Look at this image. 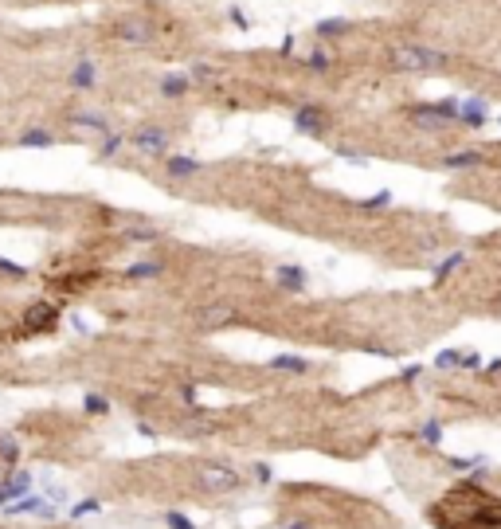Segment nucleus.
I'll return each mask as SVG.
<instances>
[{
    "label": "nucleus",
    "mask_w": 501,
    "mask_h": 529,
    "mask_svg": "<svg viewBox=\"0 0 501 529\" xmlns=\"http://www.w3.org/2000/svg\"><path fill=\"white\" fill-rule=\"evenodd\" d=\"M462 263H466V251H450V255H447V259H443V263L435 267V283L443 286V283H447V279H450V274H455V271H458V267H462Z\"/></svg>",
    "instance_id": "obj_14"
},
{
    "label": "nucleus",
    "mask_w": 501,
    "mask_h": 529,
    "mask_svg": "<svg viewBox=\"0 0 501 529\" xmlns=\"http://www.w3.org/2000/svg\"><path fill=\"white\" fill-rule=\"evenodd\" d=\"M157 274H161V263H134L126 279H157Z\"/></svg>",
    "instance_id": "obj_22"
},
{
    "label": "nucleus",
    "mask_w": 501,
    "mask_h": 529,
    "mask_svg": "<svg viewBox=\"0 0 501 529\" xmlns=\"http://www.w3.org/2000/svg\"><path fill=\"white\" fill-rule=\"evenodd\" d=\"M313 32H318V36H321V39H333V36H345V32H349V20H337V16H333V20H321V24H318V27H313Z\"/></svg>",
    "instance_id": "obj_17"
},
{
    "label": "nucleus",
    "mask_w": 501,
    "mask_h": 529,
    "mask_svg": "<svg viewBox=\"0 0 501 529\" xmlns=\"http://www.w3.org/2000/svg\"><path fill=\"white\" fill-rule=\"evenodd\" d=\"M271 369H278V373H294V376H301V373H310V361H306V357L278 353V357H271Z\"/></svg>",
    "instance_id": "obj_10"
},
{
    "label": "nucleus",
    "mask_w": 501,
    "mask_h": 529,
    "mask_svg": "<svg viewBox=\"0 0 501 529\" xmlns=\"http://www.w3.org/2000/svg\"><path fill=\"white\" fill-rule=\"evenodd\" d=\"M384 204H392V192H376V196H368L365 208H384Z\"/></svg>",
    "instance_id": "obj_28"
},
{
    "label": "nucleus",
    "mask_w": 501,
    "mask_h": 529,
    "mask_svg": "<svg viewBox=\"0 0 501 529\" xmlns=\"http://www.w3.org/2000/svg\"><path fill=\"white\" fill-rule=\"evenodd\" d=\"M419 435H423V443L438 447V443H443V423H438V420H427V423L419 428Z\"/></svg>",
    "instance_id": "obj_21"
},
{
    "label": "nucleus",
    "mask_w": 501,
    "mask_h": 529,
    "mask_svg": "<svg viewBox=\"0 0 501 529\" xmlns=\"http://www.w3.org/2000/svg\"><path fill=\"white\" fill-rule=\"evenodd\" d=\"M462 357L466 353H458V349H443V353L435 357V365L438 369H462Z\"/></svg>",
    "instance_id": "obj_23"
},
{
    "label": "nucleus",
    "mask_w": 501,
    "mask_h": 529,
    "mask_svg": "<svg viewBox=\"0 0 501 529\" xmlns=\"http://www.w3.org/2000/svg\"><path fill=\"white\" fill-rule=\"evenodd\" d=\"M447 63V55L435 47H419V44H400L392 47V67L396 71H435Z\"/></svg>",
    "instance_id": "obj_1"
},
{
    "label": "nucleus",
    "mask_w": 501,
    "mask_h": 529,
    "mask_svg": "<svg viewBox=\"0 0 501 529\" xmlns=\"http://www.w3.org/2000/svg\"><path fill=\"white\" fill-rule=\"evenodd\" d=\"M8 514H44V518H51L55 506H47L44 498H20L16 506H8Z\"/></svg>",
    "instance_id": "obj_15"
},
{
    "label": "nucleus",
    "mask_w": 501,
    "mask_h": 529,
    "mask_svg": "<svg viewBox=\"0 0 501 529\" xmlns=\"http://www.w3.org/2000/svg\"><path fill=\"white\" fill-rule=\"evenodd\" d=\"M458 106H462V102L443 98V102H431V106H415L408 118L415 122L419 129H450L458 122Z\"/></svg>",
    "instance_id": "obj_2"
},
{
    "label": "nucleus",
    "mask_w": 501,
    "mask_h": 529,
    "mask_svg": "<svg viewBox=\"0 0 501 529\" xmlns=\"http://www.w3.org/2000/svg\"><path fill=\"white\" fill-rule=\"evenodd\" d=\"M208 431H216V420H208V416H192V420H184V435H208Z\"/></svg>",
    "instance_id": "obj_19"
},
{
    "label": "nucleus",
    "mask_w": 501,
    "mask_h": 529,
    "mask_svg": "<svg viewBox=\"0 0 501 529\" xmlns=\"http://www.w3.org/2000/svg\"><path fill=\"white\" fill-rule=\"evenodd\" d=\"M188 75H164L161 79V94L164 98H184V94H188Z\"/></svg>",
    "instance_id": "obj_13"
},
{
    "label": "nucleus",
    "mask_w": 501,
    "mask_h": 529,
    "mask_svg": "<svg viewBox=\"0 0 501 529\" xmlns=\"http://www.w3.org/2000/svg\"><path fill=\"white\" fill-rule=\"evenodd\" d=\"M294 126L301 129V134H313V137H321L329 129V114L321 106H301L298 114H294Z\"/></svg>",
    "instance_id": "obj_6"
},
{
    "label": "nucleus",
    "mask_w": 501,
    "mask_h": 529,
    "mask_svg": "<svg viewBox=\"0 0 501 529\" xmlns=\"http://www.w3.org/2000/svg\"><path fill=\"white\" fill-rule=\"evenodd\" d=\"M228 318H231V306H208V310H204V318H200V326L212 329V326H223Z\"/></svg>",
    "instance_id": "obj_18"
},
{
    "label": "nucleus",
    "mask_w": 501,
    "mask_h": 529,
    "mask_svg": "<svg viewBox=\"0 0 501 529\" xmlns=\"http://www.w3.org/2000/svg\"><path fill=\"white\" fill-rule=\"evenodd\" d=\"M134 149L141 157H169V129L161 126H141L134 134Z\"/></svg>",
    "instance_id": "obj_5"
},
{
    "label": "nucleus",
    "mask_w": 501,
    "mask_h": 529,
    "mask_svg": "<svg viewBox=\"0 0 501 529\" xmlns=\"http://www.w3.org/2000/svg\"><path fill=\"white\" fill-rule=\"evenodd\" d=\"M114 36H118L122 44L145 47V44H153L157 39V24H149V20H141V16H126V20L114 24Z\"/></svg>",
    "instance_id": "obj_4"
},
{
    "label": "nucleus",
    "mask_w": 501,
    "mask_h": 529,
    "mask_svg": "<svg viewBox=\"0 0 501 529\" xmlns=\"http://www.w3.org/2000/svg\"><path fill=\"white\" fill-rule=\"evenodd\" d=\"M486 118H490V106H486V98H466L462 106H458V122L470 129H482Z\"/></svg>",
    "instance_id": "obj_7"
},
{
    "label": "nucleus",
    "mask_w": 501,
    "mask_h": 529,
    "mask_svg": "<svg viewBox=\"0 0 501 529\" xmlns=\"http://www.w3.org/2000/svg\"><path fill=\"white\" fill-rule=\"evenodd\" d=\"M129 239H157V231H149V228H134V231H129Z\"/></svg>",
    "instance_id": "obj_30"
},
{
    "label": "nucleus",
    "mask_w": 501,
    "mask_h": 529,
    "mask_svg": "<svg viewBox=\"0 0 501 529\" xmlns=\"http://www.w3.org/2000/svg\"><path fill=\"white\" fill-rule=\"evenodd\" d=\"M282 529H310L306 521H290V525H282Z\"/></svg>",
    "instance_id": "obj_33"
},
{
    "label": "nucleus",
    "mask_w": 501,
    "mask_h": 529,
    "mask_svg": "<svg viewBox=\"0 0 501 529\" xmlns=\"http://www.w3.org/2000/svg\"><path fill=\"white\" fill-rule=\"evenodd\" d=\"M482 161H486V153H478V149H462V153L443 157V165H447V169H478Z\"/></svg>",
    "instance_id": "obj_12"
},
{
    "label": "nucleus",
    "mask_w": 501,
    "mask_h": 529,
    "mask_svg": "<svg viewBox=\"0 0 501 529\" xmlns=\"http://www.w3.org/2000/svg\"><path fill=\"white\" fill-rule=\"evenodd\" d=\"M91 510H98V498H82L71 514H74V518H82V514H91Z\"/></svg>",
    "instance_id": "obj_29"
},
{
    "label": "nucleus",
    "mask_w": 501,
    "mask_h": 529,
    "mask_svg": "<svg viewBox=\"0 0 501 529\" xmlns=\"http://www.w3.org/2000/svg\"><path fill=\"white\" fill-rule=\"evenodd\" d=\"M274 279H278V286H282V291H306V271H301V267H278V271H274Z\"/></svg>",
    "instance_id": "obj_9"
},
{
    "label": "nucleus",
    "mask_w": 501,
    "mask_h": 529,
    "mask_svg": "<svg viewBox=\"0 0 501 529\" xmlns=\"http://www.w3.org/2000/svg\"><path fill=\"white\" fill-rule=\"evenodd\" d=\"M122 141H126V137L110 129V134H106V141H102V157H114V153H118V146H122Z\"/></svg>",
    "instance_id": "obj_26"
},
{
    "label": "nucleus",
    "mask_w": 501,
    "mask_h": 529,
    "mask_svg": "<svg viewBox=\"0 0 501 529\" xmlns=\"http://www.w3.org/2000/svg\"><path fill=\"white\" fill-rule=\"evenodd\" d=\"M20 146H32V149H47V146H55V137L47 134V129H24V134H20Z\"/></svg>",
    "instance_id": "obj_16"
},
{
    "label": "nucleus",
    "mask_w": 501,
    "mask_h": 529,
    "mask_svg": "<svg viewBox=\"0 0 501 529\" xmlns=\"http://www.w3.org/2000/svg\"><path fill=\"white\" fill-rule=\"evenodd\" d=\"M0 271H8V274H24L16 263H8V259H0Z\"/></svg>",
    "instance_id": "obj_32"
},
{
    "label": "nucleus",
    "mask_w": 501,
    "mask_h": 529,
    "mask_svg": "<svg viewBox=\"0 0 501 529\" xmlns=\"http://www.w3.org/2000/svg\"><path fill=\"white\" fill-rule=\"evenodd\" d=\"M74 122H79V126H86V129H94V134H102V137L110 134L106 118H98V114H74Z\"/></svg>",
    "instance_id": "obj_20"
},
{
    "label": "nucleus",
    "mask_w": 501,
    "mask_h": 529,
    "mask_svg": "<svg viewBox=\"0 0 501 529\" xmlns=\"http://www.w3.org/2000/svg\"><path fill=\"white\" fill-rule=\"evenodd\" d=\"M164 169H169L173 181H184V177H196L204 165L196 161V157H164Z\"/></svg>",
    "instance_id": "obj_8"
},
{
    "label": "nucleus",
    "mask_w": 501,
    "mask_h": 529,
    "mask_svg": "<svg viewBox=\"0 0 501 529\" xmlns=\"http://www.w3.org/2000/svg\"><path fill=\"white\" fill-rule=\"evenodd\" d=\"M82 404H86V412H94V416H106V412H110V404H106V396H86V400H82Z\"/></svg>",
    "instance_id": "obj_24"
},
{
    "label": "nucleus",
    "mask_w": 501,
    "mask_h": 529,
    "mask_svg": "<svg viewBox=\"0 0 501 529\" xmlns=\"http://www.w3.org/2000/svg\"><path fill=\"white\" fill-rule=\"evenodd\" d=\"M196 483H200V490L208 494H231L239 490V471H231L228 463H200V471H196Z\"/></svg>",
    "instance_id": "obj_3"
},
{
    "label": "nucleus",
    "mask_w": 501,
    "mask_h": 529,
    "mask_svg": "<svg viewBox=\"0 0 501 529\" xmlns=\"http://www.w3.org/2000/svg\"><path fill=\"white\" fill-rule=\"evenodd\" d=\"M94 79H98L94 63H91V59H79V63H74V71H71V87H79V91H91Z\"/></svg>",
    "instance_id": "obj_11"
},
{
    "label": "nucleus",
    "mask_w": 501,
    "mask_h": 529,
    "mask_svg": "<svg viewBox=\"0 0 501 529\" xmlns=\"http://www.w3.org/2000/svg\"><path fill=\"white\" fill-rule=\"evenodd\" d=\"M164 521H169V525H173V529H196V525H192L188 518H184V514H164Z\"/></svg>",
    "instance_id": "obj_27"
},
{
    "label": "nucleus",
    "mask_w": 501,
    "mask_h": 529,
    "mask_svg": "<svg viewBox=\"0 0 501 529\" xmlns=\"http://www.w3.org/2000/svg\"><path fill=\"white\" fill-rule=\"evenodd\" d=\"M255 478H259V483H271V466L259 463V466H255Z\"/></svg>",
    "instance_id": "obj_31"
},
{
    "label": "nucleus",
    "mask_w": 501,
    "mask_h": 529,
    "mask_svg": "<svg viewBox=\"0 0 501 529\" xmlns=\"http://www.w3.org/2000/svg\"><path fill=\"white\" fill-rule=\"evenodd\" d=\"M306 67H310V71H329V55L325 51H310V59H306Z\"/></svg>",
    "instance_id": "obj_25"
}]
</instances>
